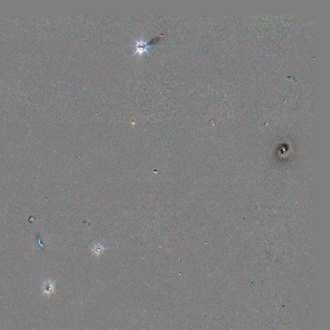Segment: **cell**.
<instances>
[{
	"mask_svg": "<svg viewBox=\"0 0 330 330\" xmlns=\"http://www.w3.org/2000/svg\"><path fill=\"white\" fill-rule=\"evenodd\" d=\"M148 47H149V46L148 45L147 42L143 41V40H142V39H141V40H140V41H136V43H135V52L139 53V54H143L144 52H146L148 50Z\"/></svg>",
	"mask_w": 330,
	"mask_h": 330,
	"instance_id": "1",
	"label": "cell"
},
{
	"mask_svg": "<svg viewBox=\"0 0 330 330\" xmlns=\"http://www.w3.org/2000/svg\"><path fill=\"white\" fill-rule=\"evenodd\" d=\"M54 289H55V286H54L53 284H47L46 285V286L44 287V289L46 290V291L47 293H51L52 292Z\"/></svg>",
	"mask_w": 330,
	"mask_h": 330,
	"instance_id": "2",
	"label": "cell"
},
{
	"mask_svg": "<svg viewBox=\"0 0 330 330\" xmlns=\"http://www.w3.org/2000/svg\"><path fill=\"white\" fill-rule=\"evenodd\" d=\"M94 251L96 254H100L103 251V247L101 245H96L95 246Z\"/></svg>",
	"mask_w": 330,
	"mask_h": 330,
	"instance_id": "3",
	"label": "cell"
}]
</instances>
